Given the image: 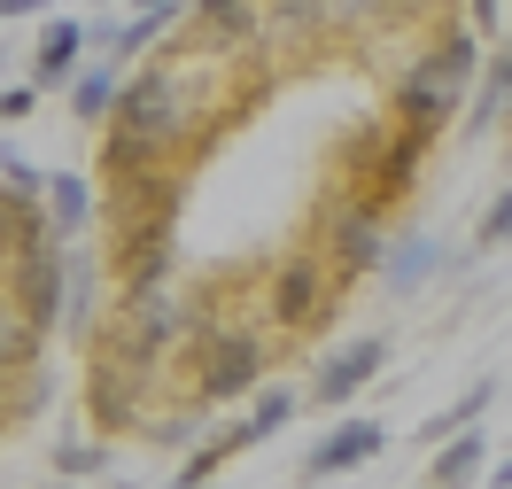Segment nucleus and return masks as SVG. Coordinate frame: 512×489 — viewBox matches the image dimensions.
<instances>
[{"label":"nucleus","instance_id":"1","mask_svg":"<svg viewBox=\"0 0 512 489\" xmlns=\"http://www.w3.org/2000/svg\"><path fill=\"white\" fill-rule=\"evenodd\" d=\"M233 70H241V55H202V47L156 39V55L125 70V94L101 125V179L125 187V179L187 171L233 109Z\"/></svg>","mask_w":512,"mask_h":489},{"label":"nucleus","instance_id":"2","mask_svg":"<svg viewBox=\"0 0 512 489\" xmlns=\"http://www.w3.org/2000/svg\"><path fill=\"white\" fill-rule=\"evenodd\" d=\"M474 70H481V39L466 24H443L427 47H412L404 63H388V109H396V125L443 140V125L474 94Z\"/></svg>","mask_w":512,"mask_h":489},{"label":"nucleus","instance_id":"3","mask_svg":"<svg viewBox=\"0 0 512 489\" xmlns=\"http://www.w3.org/2000/svg\"><path fill=\"white\" fill-rule=\"evenodd\" d=\"M187 365H194V404H241L272 373V342L225 311H202L187 334Z\"/></svg>","mask_w":512,"mask_h":489},{"label":"nucleus","instance_id":"4","mask_svg":"<svg viewBox=\"0 0 512 489\" xmlns=\"http://www.w3.org/2000/svg\"><path fill=\"white\" fill-rule=\"evenodd\" d=\"M427 132L412 125H373L357 132L350 148H342V171H334V187L350 202H373V210H396V202L419 187V171H427Z\"/></svg>","mask_w":512,"mask_h":489},{"label":"nucleus","instance_id":"5","mask_svg":"<svg viewBox=\"0 0 512 489\" xmlns=\"http://www.w3.org/2000/svg\"><path fill=\"white\" fill-rule=\"evenodd\" d=\"M334 303H342V280L319 264V249H295V257L272 264V280H264V326L272 334H288V342H303V334H319L326 319H334Z\"/></svg>","mask_w":512,"mask_h":489},{"label":"nucleus","instance_id":"6","mask_svg":"<svg viewBox=\"0 0 512 489\" xmlns=\"http://www.w3.org/2000/svg\"><path fill=\"white\" fill-rule=\"evenodd\" d=\"M319 264L350 288V280H373L388 257V210H373V202H350V195H334L326 202V218H319Z\"/></svg>","mask_w":512,"mask_h":489},{"label":"nucleus","instance_id":"7","mask_svg":"<svg viewBox=\"0 0 512 489\" xmlns=\"http://www.w3.org/2000/svg\"><path fill=\"white\" fill-rule=\"evenodd\" d=\"M148 389H156V365L125 358V350H109L94 334V381H86V420H94V435H140Z\"/></svg>","mask_w":512,"mask_h":489},{"label":"nucleus","instance_id":"8","mask_svg":"<svg viewBox=\"0 0 512 489\" xmlns=\"http://www.w3.org/2000/svg\"><path fill=\"white\" fill-rule=\"evenodd\" d=\"M0 280H8V295L24 303V319H32L39 334H55V326H63V280H70L63 241H32V249H16Z\"/></svg>","mask_w":512,"mask_h":489},{"label":"nucleus","instance_id":"9","mask_svg":"<svg viewBox=\"0 0 512 489\" xmlns=\"http://www.w3.org/2000/svg\"><path fill=\"white\" fill-rule=\"evenodd\" d=\"M381 451H388L381 420H365V412H357V420H334L319 443H311V458H303V482L319 489V482H334V474H357V466H373Z\"/></svg>","mask_w":512,"mask_h":489},{"label":"nucleus","instance_id":"10","mask_svg":"<svg viewBox=\"0 0 512 489\" xmlns=\"http://www.w3.org/2000/svg\"><path fill=\"white\" fill-rule=\"evenodd\" d=\"M187 32V47H202V55H249L264 32V8L256 0H187Z\"/></svg>","mask_w":512,"mask_h":489},{"label":"nucleus","instance_id":"11","mask_svg":"<svg viewBox=\"0 0 512 489\" xmlns=\"http://www.w3.org/2000/svg\"><path fill=\"white\" fill-rule=\"evenodd\" d=\"M319 8H326V39L373 47L381 32H412V24H427L435 0H319Z\"/></svg>","mask_w":512,"mask_h":489},{"label":"nucleus","instance_id":"12","mask_svg":"<svg viewBox=\"0 0 512 489\" xmlns=\"http://www.w3.org/2000/svg\"><path fill=\"white\" fill-rule=\"evenodd\" d=\"M450 264H458V257H450L435 233H404V241H388V257H381V272H373V280H381L396 303H412L419 288H435V280H443Z\"/></svg>","mask_w":512,"mask_h":489},{"label":"nucleus","instance_id":"13","mask_svg":"<svg viewBox=\"0 0 512 489\" xmlns=\"http://www.w3.org/2000/svg\"><path fill=\"white\" fill-rule=\"evenodd\" d=\"M381 365H388V342L381 334H357V342H342L334 358L311 373V404H350L365 381H381Z\"/></svg>","mask_w":512,"mask_h":489},{"label":"nucleus","instance_id":"14","mask_svg":"<svg viewBox=\"0 0 512 489\" xmlns=\"http://www.w3.org/2000/svg\"><path fill=\"white\" fill-rule=\"evenodd\" d=\"M63 264H70V280H63V326H55V334L94 342L101 334V264H94V249H78V241H63Z\"/></svg>","mask_w":512,"mask_h":489},{"label":"nucleus","instance_id":"15","mask_svg":"<svg viewBox=\"0 0 512 489\" xmlns=\"http://www.w3.org/2000/svg\"><path fill=\"white\" fill-rule=\"evenodd\" d=\"M39 210H47V233H55V241H78V233L101 218V187L86 179V171H47Z\"/></svg>","mask_w":512,"mask_h":489},{"label":"nucleus","instance_id":"16","mask_svg":"<svg viewBox=\"0 0 512 489\" xmlns=\"http://www.w3.org/2000/svg\"><path fill=\"white\" fill-rule=\"evenodd\" d=\"M78 63H86V24L78 16H47V32L32 47V86L39 94H63L70 78H78Z\"/></svg>","mask_w":512,"mask_h":489},{"label":"nucleus","instance_id":"17","mask_svg":"<svg viewBox=\"0 0 512 489\" xmlns=\"http://www.w3.org/2000/svg\"><path fill=\"white\" fill-rule=\"evenodd\" d=\"M481 474H489V435H481V420L458 427V435H443L435 458H427V482L435 489H474Z\"/></svg>","mask_w":512,"mask_h":489},{"label":"nucleus","instance_id":"18","mask_svg":"<svg viewBox=\"0 0 512 489\" xmlns=\"http://www.w3.org/2000/svg\"><path fill=\"white\" fill-rule=\"evenodd\" d=\"M481 86L466 94V132H489V125H505V109H512V39L489 55V63L474 70Z\"/></svg>","mask_w":512,"mask_h":489},{"label":"nucleus","instance_id":"19","mask_svg":"<svg viewBox=\"0 0 512 489\" xmlns=\"http://www.w3.org/2000/svg\"><path fill=\"white\" fill-rule=\"evenodd\" d=\"M63 94H70V117H78V125H109V109L125 94V63H78V78H70Z\"/></svg>","mask_w":512,"mask_h":489},{"label":"nucleus","instance_id":"20","mask_svg":"<svg viewBox=\"0 0 512 489\" xmlns=\"http://www.w3.org/2000/svg\"><path fill=\"white\" fill-rule=\"evenodd\" d=\"M39 350H47V334L24 319V303H16L8 280H0V381H8V373H24V365H39Z\"/></svg>","mask_w":512,"mask_h":489},{"label":"nucleus","instance_id":"21","mask_svg":"<svg viewBox=\"0 0 512 489\" xmlns=\"http://www.w3.org/2000/svg\"><path fill=\"white\" fill-rule=\"evenodd\" d=\"M489 404H497V373H481L474 389H458V396L443 404V412H435V420H419V443L435 451L443 435H458V427H474V420H489Z\"/></svg>","mask_w":512,"mask_h":489},{"label":"nucleus","instance_id":"22","mask_svg":"<svg viewBox=\"0 0 512 489\" xmlns=\"http://www.w3.org/2000/svg\"><path fill=\"white\" fill-rule=\"evenodd\" d=\"M295 412H303V396H295L288 381H256V389H249V412H241V420L256 427V443H272L280 427H295Z\"/></svg>","mask_w":512,"mask_h":489},{"label":"nucleus","instance_id":"23","mask_svg":"<svg viewBox=\"0 0 512 489\" xmlns=\"http://www.w3.org/2000/svg\"><path fill=\"white\" fill-rule=\"evenodd\" d=\"M94 474H109V443L63 435V443H55V482H94Z\"/></svg>","mask_w":512,"mask_h":489},{"label":"nucleus","instance_id":"24","mask_svg":"<svg viewBox=\"0 0 512 489\" xmlns=\"http://www.w3.org/2000/svg\"><path fill=\"white\" fill-rule=\"evenodd\" d=\"M55 404V381L39 373V365H24V373H8V427H24V420H39Z\"/></svg>","mask_w":512,"mask_h":489},{"label":"nucleus","instance_id":"25","mask_svg":"<svg viewBox=\"0 0 512 489\" xmlns=\"http://www.w3.org/2000/svg\"><path fill=\"white\" fill-rule=\"evenodd\" d=\"M140 435H148L156 451H194L202 420H194V412H148V420H140Z\"/></svg>","mask_w":512,"mask_h":489},{"label":"nucleus","instance_id":"26","mask_svg":"<svg viewBox=\"0 0 512 489\" xmlns=\"http://www.w3.org/2000/svg\"><path fill=\"white\" fill-rule=\"evenodd\" d=\"M474 249H512V187H497V202L481 210V226H474Z\"/></svg>","mask_w":512,"mask_h":489},{"label":"nucleus","instance_id":"27","mask_svg":"<svg viewBox=\"0 0 512 489\" xmlns=\"http://www.w3.org/2000/svg\"><path fill=\"white\" fill-rule=\"evenodd\" d=\"M0 179H8V187H24V195H39V187H47V171H39L24 148H8V140H0Z\"/></svg>","mask_w":512,"mask_h":489},{"label":"nucleus","instance_id":"28","mask_svg":"<svg viewBox=\"0 0 512 489\" xmlns=\"http://www.w3.org/2000/svg\"><path fill=\"white\" fill-rule=\"evenodd\" d=\"M474 39H497V24H505V0H466V16H458Z\"/></svg>","mask_w":512,"mask_h":489},{"label":"nucleus","instance_id":"29","mask_svg":"<svg viewBox=\"0 0 512 489\" xmlns=\"http://www.w3.org/2000/svg\"><path fill=\"white\" fill-rule=\"evenodd\" d=\"M39 109V86L32 78H24V86H8V94H0V117H8V125H24V117H32Z\"/></svg>","mask_w":512,"mask_h":489},{"label":"nucleus","instance_id":"30","mask_svg":"<svg viewBox=\"0 0 512 489\" xmlns=\"http://www.w3.org/2000/svg\"><path fill=\"white\" fill-rule=\"evenodd\" d=\"M125 8H140V16H156L163 32H171V24H179V16H187V0H125Z\"/></svg>","mask_w":512,"mask_h":489},{"label":"nucleus","instance_id":"31","mask_svg":"<svg viewBox=\"0 0 512 489\" xmlns=\"http://www.w3.org/2000/svg\"><path fill=\"white\" fill-rule=\"evenodd\" d=\"M32 16H47V0H0V32L8 24H32Z\"/></svg>","mask_w":512,"mask_h":489},{"label":"nucleus","instance_id":"32","mask_svg":"<svg viewBox=\"0 0 512 489\" xmlns=\"http://www.w3.org/2000/svg\"><path fill=\"white\" fill-rule=\"evenodd\" d=\"M481 482H489V489H512V451H505V458H489V474H481Z\"/></svg>","mask_w":512,"mask_h":489},{"label":"nucleus","instance_id":"33","mask_svg":"<svg viewBox=\"0 0 512 489\" xmlns=\"http://www.w3.org/2000/svg\"><path fill=\"white\" fill-rule=\"evenodd\" d=\"M0 435H8V381H0Z\"/></svg>","mask_w":512,"mask_h":489},{"label":"nucleus","instance_id":"34","mask_svg":"<svg viewBox=\"0 0 512 489\" xmlns=\"http://www.w3.org/2000/svg\"><path fill=\"white\" fill-rule=\"evenodd\" d=\"M109 8H125V0H94V16H109Z\"/></svg>","mask_w":512,"mask_h":489},{"label":"nucleus","instance_id":"35","mask_svg":"<svg viewBox=\"0 0 512 489\" xmlns=\"http://www.w3.org/2000/svg\"><path fill=\"white\" fill-rule=\"evenodd\" d=\"M39 489H78V482H39Z\"/></svg>","mask_w":512,"mask_h":489},{"label":"nucleus","instance_id":"36","mask_svg":"<svg viewBox=\"0 0 512 489\" xmlns=\"http://www.w3.org/2000/svg\"><path fill=\"white\" fill-rule=\"evenodd\" d=\"M202 489H225V482H202Z\"/></svg>","mask_w":512,"mask_h":489},{"label":"nucleus","instance_id":"37","mask_svg":"<svg viewBox=\"0 0 512 489\" xmlns=\"http://www.w3.org/2000/svg\"><path fill=\"white\" fill-rule=\"evenodd\" d=\"M505 125H512V109H505Z\"/></svg>","mask_w":512,"mask_h":489}]
</instances>
